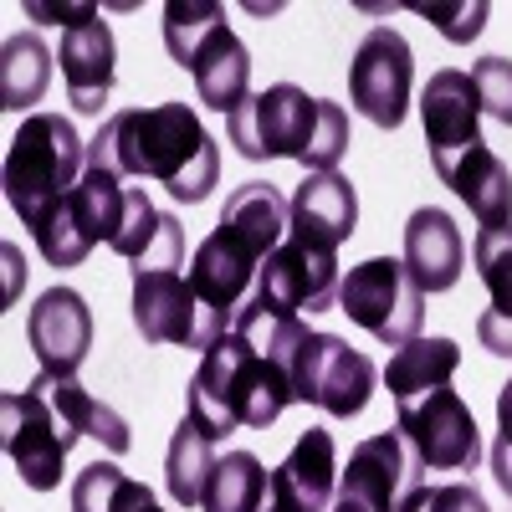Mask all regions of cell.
Listing matches in <instances>:
<instances>
[{"instance_id":"obj_18","label":"cell","mask_w":512,"mask_h":512,"mask_svg":"<svg viewBox=\"0 0 512 512\" xmlns=\"http://www.w3.org/2000/svg\"><path fill=\"white\" fill-rule=\"evenodd\" d=\"M338 492V441L323 425H308L287 461L267 482V507L277 512H328Z\"/></svg>"},{"instance_id":"obj_26","label":"cell","mask_w":512,"mask_h":512,"mask_svg":"<svg viewBox=\"0 0 512 512\" xmlns=\"http://www.w3.org/2000/svg\"><path fill=\"white\" fill-rule=\"evenodd\" d=\"M216 461H221L216 441L185 415L175 425V436H169V451H164V487L185 512L205 502V482H210V472H216Z\"/></svg>"},{"instance_id":"obj_3","label":"cell","mask_w":512,"mask_h":512,"mask_svg":"<svg viewBox=\"0 0 512 512\" xmlns=\"http://www.w3.org/2000/svg\"><path fill=\"white\" fill-rule=\"evenodd\" d=\"M292 400L297 395H292L287 364L267 349H256L236 328L205 349L190 379V420L210 441H221L231 431H267Z\"/></svg>"},{"instance_id":"obj_20","label":"cell","mask_w":512,"mask_h":512,"mask_svg":"<svg viewBox=\"0 0 512 512\" xmlns=\"http://www.w3.org/2000/svg\"><path fill=\"white\" fill-rule=\"evenodd\" d=\"M287 205H292L287 236H303V241L328 246V251H338V246L354 236V226H359V195H354V185L338 175V169L308 175L303 185L292 190Z\"/></svg>"},{"instance_id":"obj_8","label":"cell","mask_w":512,"mask_h":512,"mask_svg":"<svg viewBox=\"0 0 512 512\" xmlns=\"http://www.w3.org/2000/svg\"><path fill=\"white\" fill-rule=\"evenodd\" d=\"M185 262L169 267H134V328L144 333V344H175V349H210L216 338H226L236 323L210 313L190 272H180Z\"/></svg>"},{"instance_id":"obj_22","label":"cell","mask_w":512,"mask_h":512,"mask_svg":"<svg viewBox=\"0 0 512 512\" xmlns=\"http://www.w3.org/2000/svg\"><path fill=\"white\" fill-rule=\"evenodd\" d=\"M472 262H477V277L492 297V308L477 318V338H482L487 354L512 359V221L477 231Z\"/></svg>"},{"instance_id":"obj_19","label":"cell","mask_w":512,"mask_h":512,"mask_svg":"<svg viewBox=\"0 0 512 512\" xmlns=\"http://www.w3.org/2000/svg\"><path fill=\"white\" fill-rule=\"evenodd\" d=\"M62 82H67V103L77 113L98 118L108 93H113V62H118V47H113V31L108 21H82V26H67L62 31Z\"/></svg>"},{"instance_id":"obj_32","label":"cell","mask_w":512,"mask_h":512,"mask_svg":"<svg viewBox=\"0 0 512 512\" xmlns=\"http://www.w3.org/2000/svg\"><path fill=\"white\" fill-rule=\"evenodd\" d=\"M400 512H492L487 497L466 482H441V487H420Z\"/></svg>"},{"instance_id":"obj_2","label":"cell","mask_w":512,"mask_h":512,"mask_svg":"<svg viewBox=\"0 0 512 512\" xmlns=\"http://www.w3.org/2000/svg\"><path fill=\"white\" fill-rule=\"evenodd\" d=\"M287 226H292V205L277 185H267V180L236 185L226 195L216 231H210L190 256L195 297L210 313L236 323V313L251 303L256 282H262V262L287 241Z\"/></svg>"},{"instance_id":"obj_10","label":"cell","mask_w":512,"mask_h":512,"mask_svg":"<svg viewBox=\"0 0 512 512\" xmlns=\"http://www.w3.org/2000/svg\"><path fill=\"white\" fill-rule=\"evenodd\" d=\"M395 431L410 441L425 472H477L482 461L477 415L451 384L395 400Z\"/></svg>"},{"instance_id":"obj_12","label":"cell","mask_w":512,"mask_h":512,"mask_svg":"<svg viewBox=\"0 0 512 512\" xmlns=\"http://www.w3.org/2000/svg\"><path fill=\"white\" fill-rule=\"evenodd\" d=\"M374 384H379V369L359 349H349L338 333H308L292 349V395L338 420L359 415L374 400Z\"/></svg>"},{"instance_id":"obj_29","label":"cell","mask_w":512,"mask_h":512,"mask_svg":"<svg viewBox=\"0 0 512 512\" xmlns=\"http://www.w3.org/2000/svg\"><path fill=\"white\" fill-rule=\"evenodd\" d=\"M267 466L256 461L251 451H226L216 461V472L205 482V502L200 512H262L267 502Z\"/></svg>"},{"instance_id":"obj_35","label":"cell","mask_w":512,"mask_h":512,"mask_svg":"<svg viewBox=\"0 0 512 512\" xmlns=\"http://www.w3.org/2000/svg\"><path fill=\"white\" fill-rule=\"evenodd\" d=\"M262 512H277V507H267V502H262Z\"/></svg>"},{"instance_id":"obj_1","label":"cell","mask_w":512,"mask_h":512,"mask_svg":"<svg viewBox=\"0 0 512 512\" xmlns=\"http://www.w3.org/2000/svg\"><path fill=\"white\" fill-rule=\"evenodd\" d=\"M88 159L123 180H159L185 205H200L221 180V149L205 134V123L190 103L113 113L88 144Z\"/></svg>"},{"instance_id":"obj_6","label":"cell","mask_w":512,"mask_h":512,"mask_svg":"<svg viewBox=\"0 0 512 512\" xmlns=\"http://www.w3.org/2000/svg\"><path fill=\"white\" fill-rule=\"evenodd\" d=\"M164 47L195 77V93L205 108L231 118L251 98V52L226 26V6H216V0H169Z\"/></svg>"},{"instance_id":"obj_24","label":"cell","mask_w":512,"mask_h":512,"mask_svg":"<svg viewBox=\"0 0 512 512\" xmlns=\"http://www.w3.org/2000/svg\"><path fill=\"white\" fill-rule=\"evenodd\" d=\"M31 390H36V395H47V400L77 425L82 436L103 441L113 456H123L128 446H134V431H128V420H123L113 405L93 400V395L77 384V374H36V379H31Z\"/></svg>"},{"instance_id":"obj_5","label":"cell","mask_w":512,"mask_h":512,"mask_svg":"<svg viewBox=\"0 0 512 512\" xmlns=\"http://www.w3.org/2000/svg\"><path fill=\"white\" fill-rule=\"evenodd\" d=\"M82 175H88V144L77 139V128L62 113L21 118L6 149V200L31 236L67 205Z\"/></svg>"},{"instance_id":"obj_15","label":"cell","mask_w":512,"mask_h":512,"mask_svg":"<svg viewBox=\"0 0 512 512\" xmlns=\"http://www.w3.org/2000/svg\"><path fill=\"white\" fill-rule=\"evenodd\" d=\"M425 487V466L400 431H379L349 451V466L338 472V497H349L369 512H400Z\"/></svg>"},{"instance_id":"obj_28","label":"cell","mask_w":512,"mask_h":512,"mask_svg":"<svg viewBox=\"0 0 512 512\" xmlns=\"http://www.w3.org/2000/svg\"><path fill=\"white\" fill-rule=\"evenodd\" d=\"M72 512H164V507L144 482L118 472L113 461H93L72 482Z\"/></svg>"},{"instance_id":"obj_14","label":"cell","mask_w":512,"mask_h":512,"mask_svg":"<svg viewBox=\"0 0 512 512\" xmlns=\"http://www.w3.org/2000/svg\"><path fill=\"white\" fill-rule=\"evenodd\" d=\"M410 88H415L410 41L395 26L364 31V41L354 47V62H349V103L379 128H400L410 113Z\"/></svg>"},{"instance_id":"obj_30","label":"cell","mask_w":512,"mask_h":512,"mask_svg":"<svg viewBox=\"0 0 512 512\" xmlns=\"http://www.w3.org/2000/svg\"><path fill=\"white\" fill-rule=\"evenodd\" d=\"M425 21H436V31L446 41H456V47H466V41H477L482 26H487V0H461V6H446V0H420L415 6Z\"/></svg>"},{"instance_id":"obj_34","label":"cell","mask_w":512,"mask_h":512,"mask_svg":"<svg viewBox=\"0 0 512 512\" xmlns=\"http://www.w3.org/2000/svg\"><path fill=\"white\" fill-rule=\"evenodd\" d=\"M328 512H369V507H359V502H349V497H333Z\"/></svg>"},{"instance_id":"obj_16","label":"cell","mask_w":512,"mask_h":512,"mask_svg":"<svg viewBox=\"0 0 512 512\" xmlns=\"http://www.w3.org/2000/svg\"><path fill=\"white\" fill-rule=\"evenodd\" d=\"M477 113H482V98H477L472 72H456V67L431 72V82L420 88V118H425V144H431L436 169H446L451 159L487 144Z\"/></svg>"},{"instance_id":"obj_23","label":"cell","mask_w":512,"mask_h":512,"mask_svg":"<svg viewBox=\"0 0 512 512\" xmlns=\"http://www.w3.org/2000/svg\"><path fill=\"white\" fill-rule=\"evenodd\" d=\"M436 175H441V185H451L466 205H472V216L482 226H507L512 221V169L487 144L451 159L446 169H436Z\"/></svg>"},{"instance_id":"obj_7","label":"cell","mask_w":512,"mask_h":512,"mask_svg":"<svg viewBox=\"0 0 512 512\" xmlns=\"http://www.w3.org/2000/svg\"><path fill=\"white\" fill-rule=\"evenodd\" d=\"M134 190H139V185H123V175H113V169H103V164L88 159V175H82V185L67 195V205L57 210V216L31 236L36 251L47 256L52 267H82L98 241L113 246V236H118L123 221H128Z\"/></svg>"},{"instance_id":"obj_9","label":"cell","mask_w":512,"mask_h":512,"mask_svg":"<svg viewBox=\"0 0 512 512\" xmlns=\"http://www.w3.org/2000/svg\"><path fill=\"white\" fill-rule=\"evenodd\" d=\"M338 313H349V323L369 328L379 344L400 349L410 338H420L425 292L415 287L405 262H395V256H369V262L349 267L344 287H338Z\"/></svg>"},{"instance_id":"obj_31","label":"cell","mask_w":512,"mask_h":512,"mask_svg":"<svg viewBox=\"0 0 512 512\" xmlns=\"http://www.w3.org/2000/svg\"><path fill=\"white\" fill-rule=\"evenodd\" d=\"M472 82H477L482 113H492L497 123L512 128V62H507V57H482V62L472 67Z\"/></svg>"},{"instance_id":"obj_21","label":"cell","mask_w":512,"mask_h":512,"mask_svg":"<svg viewBox=\"0 0 512 512\" xmlns=\"http://www.w3.org/2000/svg\"><path fill=\"white\" fill-rule=\"evenodd\" d=\"M405 272L415 277L420 292H451L461 282L466 267V241L456 231V221L436 205H420L405 221Z\"/></svg>"},{"instance_id":"obj_33","label":"cell","mask_w":512,"mask_h":512,"mask_svg":"<svg viewBox=\"0 0 512 512\" xmlns=\"http://www.w3.org/2000/svg\"><path fill=\"white\" fill-rule=\"evenodd\" d=\"M492 477L512 497V379L497 390V446H492Z\"/></svg>"},{"instance_id":"obj_11","label":"cell","mask_w":512,"mask_h":512,"mask_svg":"<svg viewBox=\"0 0 512 512\" xmlns=\"http://www.w3.org/2000/svg\"><path fill=\"white\" fill-rule=\"evenodd\" d=\"M77 436H82L77 425L47 395H36L31 384L0 400V441H6V456L31 492L62 487V466H67V451L77 446Z\"/></svg>"},{"instance_id":"obj_27","label":"cell","mask_w":512,"mask_h":512,"mask_svg":"<svg viewBox=\"0 0 512 512\" xmlns=\"http://www.w3.org/2000/svg\"><path fill=\"white\" fill-rule=\"evenodd\" d=\"M461 364V344L456 338H410L390 354V369H384V384H390V395L405 400V395H420V390H441L451 384Z\"/></svg>"},{"instance_id":"obj_4","label":"cell","mask_w":512,"mask_h":512,"mask_svg":"<svg viewBox=\"0 0 512 512\" xmlns=\"http://www.w3.org/2000/svg\"><path fill=\"white\" fill-rule=\"evenodd\" d=\"M226 139L241 159H297L308 164V175L338 169V159L354 144L344 103L308 98L297 82H277L267 93H251L226 118Z\"/></svg>"},{"instance_id":"obj_13","label":"cell","mask_w":512,"mask_h":512,"mask_svg":"<svg viewBox=\"0 0 512 512\" xmlns=\"http://www.w3.org/2000/svg\"><path fill=\"white\" fill-rule=\"evenodd\" d=\"M338 287H344L338 251L313 246L303 236H287L267 256L262 282H256V292H251V308L277 313V318H303V313L338 308Z\"/></svg>"},{"instance_id":"obj_17","label":"cell","mask_w":512,"mask_h":512,"mask_svg":"<svg viewBox=\"0 0 512 512\" xmlns=\"http://www.w3.org/2000/svg\"><path fill=\"white\" fill-rule=\"evenodd\" d=\"M26 338L31 354L41 359V374H77L93 349V308L82 303V292L52 287L26 313Z\"/></svg>"},{"instance_id":"obj_25","label":"cell","mask_w":512,"mask_h":512,"mask_svg":"<svg viewBox=\"0 0 512 512\" xmlns=\"http://www.w3.org/2000/svg\"><path fill=\"white\" fill-rule=\"evenodd\" d=\"M52 82V52L36 31H16L0 47V108L6 113H26L47 98Z\"/></svg>"}]
</instances>
